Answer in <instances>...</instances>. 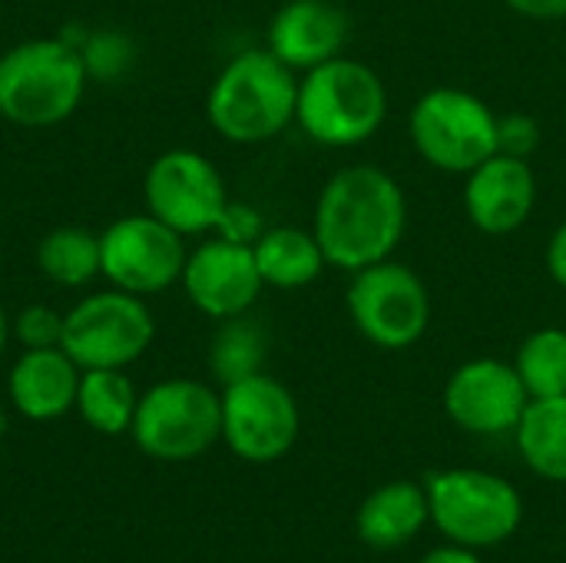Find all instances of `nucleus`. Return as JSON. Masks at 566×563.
Wrapping results in <instances>:
<instances>
[{"mask_svg": "<svg viewBox=\"0 0 566 563\" xmlns=\"http://www.w3.org/2000/svg\"><path fill=\"white\" fill-rule=\"evenodd\" d=\"M7 435V408H3V402H0V438Z\"/></svg>", "mask_w": 566, "mask_h": 563, "instance_id": "nucleus-33", "label": "nucleus"}, {"mask_svg": "<svg viewBox=\"0 0 566 563\" xmlns=\"http://www.w3.org/2000/svg\"><path fill=\"white\" fill-rule=\"evenodd\" d=\"M139 395L126 368H90L80 375L76 411L99 435H123L133 428Z\"/></svg>", "mask_w": 566, "mask_h": 563, "instance_id": "nucleus-21", "label": "nucleus"}, {"mask_svg": "<svg viewBox=\"0 0 566 563\" xmlns=\"http://www.w3.org/2000/svg\"><path fill=\"white\" fill-rule=\"evenodd\" d=\"M7 342H10V319H7V312L0 309V355H3V348H7Z\"/></svg>", "mask_w": 566, "mask_h": 563, "instance_id": "nucleus-32", "label": "nucleus"}, {"mask_svg": "<svg viewBox=\"0 0 566 563\" xmlns=\"http://www.w3.org/2000/svg\"><path fill=\"white\" fill-rule=\"evenodd\" d=\"M265 348H269V342H265L262 325H255L245 315L226 319L219 325V332L212 335L209 368H212L216 382L226 388L232 382H242L249 375H259L262 372V362H265Z\"/></svg>", "mask_w": 566, "mask_h": 563, "instance_id": "nucleus-23", "label": "nucleus"}, {"mask_svg": "<svg viewBox=\"0 0 566 563\" xmlns=\"http://www.w3.org/2000/svg\"><path fill=\"white\" fill-rule=\"evenodd\" d=\"M10 338H17L23 345V352H30V348H60V342H63V315L56 309H50V305H27L10 322Z\"/></svg>", "mask_w": 566, "mask_h": 563, "instance_id": "nucleus-26", "label": "nucleus"}, {"mask_svg": "<svg viewBox=\"0 0 566 563\" xmlns=\"http://www.w3.org/2000/svg\"><path fill=\"white\" fill-rule=\"evenodd\" d=\"M83 368L63 348L23 352L7 378L13 408L30 421H56L76 408Z\"/></svg>", "mask_w": 566, "mask_h": 563, "instance_id": "nucleus-17", "label": "nucleus"}, {"mask_svg": "<svg viewBox=\"0 0 566 563\" xmlns=\"http://www.w3.org/2000/svg\"><path fill=\"white\" fill-rule=\"evenodd\" d=\"M517 448L524 465L547 478L566 481V395L557 398H531L524 408L517 428H514Z\"/></svg>", "mask_w": 566, "mask_h": 563, "instance_id": "nucleus-20", "label": "nucleus"}, {"mask_svg": "<svg viewBox=\"0 0 566 563\" xmlns=\"http://www.w3.org/2000/svg\"><path fill=\"white\" fill-rule=\"evenodd\" d=\"M428 521V491L415 481H391L375 488L361 501L355 531L371 551H398L408 541H415Z\"/></svg>", "mask_w": 566, "mask_h": 563, "instance_id": "nucleus-18", "label": "nucleus"}, {"mask_svg": "<svg viewBox=\"0 0 566 563\" xmlns=\"http://www.w3.org/2000/svg\"><path fill=\"white\" fill-rule=\"evenodd\" d=\"M424 491L434 528L458 548L481 551L504 544L507 538H514L524 518L517 488L488 471H438L428 478Z\"/></svg>", "mask_w": 566, "mask_h": 563, "instance_id": "nucleus-6", "label": "nucleus"}, {"mask_svg": "<svg viewBox=\"0 0 566 563\" xmlns=\"http://www.w3.org/2000/svg\"><path fill=\"white\" fill-rule=\"evenodd\" d=\"M514 13L527 20H564L566 0H504Z\"/></svg>", "mask_w": 566, "mask_h": 563, "instance_id": "nucleus-29", "label": "nucleus"}, {"mask_svg": "<svg viewBox=\"0 0 566 563\" xmlns=\"http://www.w3.org/2000/svg\"><path fill=\"white\" fill-rule=\"evenodd\" d=\"M298 103V73L285 66L269 46L235 53L209 86V126L239 146L275 139L292 119Z\"/></svg>", "mask_w": 566, "mask_h": 563, "instance_id": "nucleus-2", "label": "nucleus"}, {"mask_svg": "<svg viewBox=\"0 0 566 563\" xmlns=\"http://www.w3.org/2000/svg\"><path fill=\"white\" fill-rule=\"evenodd\" d=\"M411 143L424 163L444 173H471L497 153V113L458 86L428 90L411 110Z\"/></svg>", "mask_w": 566, "mask_h": 563, "instance_id": "nucleus-8", "label": "nucleus"}, {"mask_svg": "<svg viewBox=\"0 0 566 563\" xmlns=\"http://www.w3.org/2000/svg\"><path fill=\"white\" fill-rule=\"evenodd\" d=\"M129 431L156 461H192L222 438V395L196 378H166L139 395Z\"/></svg>", "mask_w": 566, "mask_h": 563, "instance_id": "nucleus-5", "label": "nucleus"}, {"mask_svg": "<svg viewBox=\"0 0 566 563\" xmlns=\"http://www.w3.org/2000/svg\"><path fill=\"white\" fill-rule=\"evenodd\" d=\"M262 232H265L262 216L252 206H245V202H229L226 212H222V222L216 229V236L232 239V242H242V246H255V239Z\"/></svg>", "mask_w": 566, "mask_h": 563, "instance_id": "nucleus-28", "label": "nucleus"}, {"mask_svg": "<svg viewBox=\"0 0 566 563\" xmlns=\"http://www.w3.org/2000/svg\"><path fill=\"white\" fill-rule=\"evenodd\" d=\"M156 338V319L143 295L106 289L83 295L63 315L60 348L83 368H129Z\"/></svg>", "mask_w": 566, "mask_h": 563, "instance_id": "nucleus-7", "label": "nucleus"}, {"mask_svg": "<svg viewBox=\"0 0 566 563\" xmlns=\"http://www.w3.org/2000/svg\"><path fill=\"white\" fill-rule=\"evenodd\" d=\"M385 116L388 90L361 60L342 53L298 80L295 123L322 146H358L381 129Z\"/></svg>", "mask_w": 566, "mask_h": 563, "instance_id": "nucleus-4", "label": "nucleus"}, {"mask_svg": "<svg viewBox=\"0 0 566 563\" xmlns=\"http://www.w3.org/2000/svg\"><path fill=\"white\" fill-rule=\"evenodd\" d=\"M531 395L511 362L474 358L464 362L444 385L448 418L471 435H507L517 428Z\"/></svg>", "mask_w": 566, "mask_h": 563, "instance_id": "nucleus-13", "label": "nucleus"}, {"mask_svg": "<svg viewBox=\"0 0 566 563\" xmlns=\"http://www.w3.org/2000/svg\"><path fill=\"white\" fill-rule=\"evenodd\" d=\"M514 368L531 398H557L566 395V332L564 329H537L531 332L514 358Z\"/></svg>", "mask_w": 566, "mask_h": 563, "instance_id": "nucleus-24", "label": "nucleus"}, {"mask_svg": "<svg viewBox=\"0 0 566 563\" xmlns=\"http://www.w3.org/2000/svg\"><path fill=\"white\" fill-rule=\"evenodd\" d=\"M537 206V176L527 159L494 153L468 173L464 209L484 236L517 232Z\"/></svg>", "mask_w": 566, "mask_h": 563, "instance_id": "nucleus-15", "label": "nucleus"}, {"mask_svg": "<svg viewBox=\"0 0 566 563\" xmlns=\"http://www.w3.org/2000/svg\"><path fill=\"white\" fill-rule=\"evenodd\" d=\"M179 282H182L189 302L202 315L219 319V322L245 315L265 285L259 275L252 246H242V242H232L222 236L196 246L186 256V269H182Z\"/></svg>", "mask_w": 566, "mask_h": 563, "instance_id": "nucleus-14", "label": "nucleus"}, {"mask_svg": "<svg viewBox=\"0 0 566 563\" xmlns=\"http://www.w3.org/2000/svg\"><path fill=\"white\" fill-rule=\"evenodd\" d=\"M186 236L159 222L153 212L123 216L99 236V275L123 292L156 295L182 279Z\"/></svg>", "mask_w": 566, "mask_h": 563, "instance_id": "nucleus-11", "label": "nucleus"}, {"mask_svg": "<svg viewBox=\"0 0 566 563\" xmlns=\"http://www.w3.org/2000/svg\"><path fill=\"white\" fill-rule=\"evenodd\" d=\"M541 146V126L527 113H511L497 116V153L531 159V153Z\"/></svg>", "mask_w": 566, "mask_h": 563, "instance_id": "nucleus-27", "label": "nucleus"}, {"mask_svg": "<svg viewBox=\"0 0 566 563\" xmlns=\"http://www.w3.org/2000/svg\"><path fill=\"white\" fill-rule=\"evenodd\" d=\"M302 431L295 395L272 375L259 372L222 388V441L252 465L279 461Z\"/></svg>", "mask_w": 566, "mask_h": 563, "instance_id": "nucleus-10", "label": "nucleus"}, {"mask_svg": "<svg viewBox=\"0 0 566 563\" xmlns=\"http://www.w3.org/2000/svg\"><path fill=\"white\" fill-rule=\"evenodd\" d=\"M421 563H484L471 548H438V551H431V554H424Z\"/></svg>", "mask_w": 566, "mask_h": 563, "instance_id": "nucleus-31", "label": "nucleus"}, {"mask_svg": "<svg viewBox=\"0 0 566 563\" xmlns=\"http://www.w3.org/2000/svg\"><path fill=\"white\" fill-rule=\"evenodd\" d=\"M252 252H255V265H259L262 282L272 289H305L328 265L315 232H305L295 226L265 229L255 239Z\"/></svg>", "mask_w": 566, "mask_h": 563, "instance_id": "nucleus-19", "label": "nucleus"}, {"mask_svg": "<svg viewBox=\"0 0 566 563\" xmlns=\"http://www.w3.org/2000/svg\"><path fill=\"white\" fill-rule=\"evenodd\" d=\"M80 46L66 37H36L0 56V116L23 129H46L70 119L86 93Z\"/></svg>", "mask_w": 566, "mask_h": 563, "instance_id": "nucleus-3", "label": "nucleus"}, {"mask_svg": "<svg viewBox=\"0 0 566 563\" xmlns=\"http://www.w3.org/2000/svg\"><path fill=\"white\" fill-rule=\"evenodd\" d=\"M348 13L335 0H289L275 10L265 46L295 73H308L345 53Z\"/></svg>", "mask_w": 566, "mask_h": 563, "instance_id": "nucleus-16", "label": "nucleus"}, {"mask_svg": "<svg viewBox=\"0 0 566 563\" xmlns=\"http://www.w3.org/2000/svg\"><path fill=\"white\" fill-rule=\"evenodd\" d=\"M143 199L146 212L179 236L216 232L232 202L222 173L196 149H169L156 156L143 179Z\"/></svg>", "mask_w": 566, "mask_h": 563, "instance_id": "nucleus-12", "label": "nucleus"}, {"mask_svg": "<svg viewBox=\"0 0 566 563\" xmlns=\"http://www.w3.org/2000/svg\"><path fill=\"white\" fill-rule=\"evenodd\" d=\"M345 305L361 338L385 352L411 348L431 325V295L424 279L391 259L352 272Z\"/></svg>", "mask_w": 566, "mask_h": 563, "instance_id": "nucleus-9", "label": "nucleus"}, {"mask_svg": "<svg viewBox=\"0 0 566 563\" xmlns=\"http://www.w3.org/2000/svg\"><path fill=\"white\" fill-rule=\"evenodd\" d=\"M36 269L60 289H80L99 275V236L80 226L53 229L36 246Z\"/></svg>", "mask_w": 566, "mask_h": 563, "instance_id": "nucleus-22", "label": "nucleus"}, {"mask_svg": "<svg viewBox=\"0 0 566 563\" xmlns=\"http://www.w3.org/2000/svg\"><path fill=\"white\" fill-rule=\"evenodd\" d=\"M408 229L398 179L378 166L338 169L315 202V239L328 265L358 272L391 259Z\"/></svg>", "mask_w": 566, "mask_h": 563, "instance_id": "nucleus-1", "label": "nucleus"}, {"mask_svg": "<svg viewBox=\"0 0 566 563\" xmlns=\"http://www.w3.org/2000/svg\"><path fill=\"white\" fill-rule=\"evenodd\" d=\"M547 272L560 289H566V222L557 226V232L547 242Z\"/></svg>", "mask_w": 566, "mask_h": 563, "instance_id": "nucleus-30", "label": "nucleus"}, {"mask_svg": "<svg viewBox=\"0 0 566 563\" xmlns=\"http://www.w3.org/2000/svg\"><path fill=\"white\" fill-rule=\"evenodd\" d=\"M80 56H83L90 80L116 83L119 76L129 73V66L136 60V43L123 30H96V33L83 37Z\"/></svg>", "mask_w": 566, "mask_h": 563, "instance_id": "nucleus-25", "label": "nucleus"}]
</instances>
